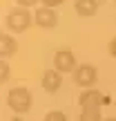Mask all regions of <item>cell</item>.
Wrapping results in <instances>:
<instances>
[{
  "instance_id": "obj_3",
  "label": "cell",
  "mask_w": 116,
  "mask_h": 121,
  "mask_svg": "<svg viewBox=\"0 0 116 121\" xmlns=\"http://www.w3.org/2000/svg\"><path fill=\"white\" fill-rule=\"evenodd\" d=\"M74 81L80 87H92L98 81V69H96L94 65H89V63H83V65H78L76 72H74Z\"/></svg>"
},
{
  "instance_id": "obj_17",
  "label": "cell",
  "mask_w": 116,
  "mask_h": 121,
  "mask_svg": "<svg viewBox=\"0 0 116 121\" xmlns=\"http://www.w3.org/2000/svg\"><path fill=\"white\" fill-rule=\"evenodd\" d=\"M13 121H22V119H13Z\"/></svg>"
},
{
  "instance_id": "obj_12",
  "label": "cell",
  "mask_w": 116,
  "mask_h": 121,
  "mask_svg": "<svg viewBox=\"0 0 116 121\" xmlns=\"http://www.w3.org/2000/svg\"><path fill=\"white\" fill-rule=\"evenodd\" d=\"M0 81H2V83L9 81V63H7V60L0 63Z\"/></svg>"
},
{
  "instance_id": "obj_4",
  "label": "cell",
  "mask_w": 116,
  "mask_h": 121,
  "mask_svg": "<svg viewBox=\"0 0 116 121\" xmlns=\"http://www.w3.org/2000/svg\"><path fill=\"white\" fill-rule=\"evenodd\" d=\"M54 67L58 69L60 74L63 72H76V56H74L72 49H58L56 56H54Z\"/></svg>"
},
{
  "instance_id": "obj_8",
  "label": "cell",
  "mask_w": 116,
  "mask_h": 121,
  "mask_svg": "<svg viewBox=\"0 0 116 121\" xmlns=\"http://www.w3.org/2000/svg\"><path fill=\"white\" fill-rule=\"evenodd\" d=\"M74 9L78 16H94L98 11V0H76Z\"/></svg>"
},
{
  "instance_id": "obj_1",
  "label": "cell",
  "mask_w": 116,
  "mask_h": 121,
  "mask_svg": "<svg viewBox=\"0 0 116 121\" xmlns=\"http://www.w3.org/2000/svg\"><path fill=\"white\" fill-rule=\"evenodd\" d=\"M7 103H9V108H11L13 112L22 114V112H29L31 110L34 99H31V92L27 90V87H11L9 94H7Z\"/></svg>"
},
{
  "instance_id": "obj_9",
  "label": "cell",
  "mask_w": 116,
  "mask_h": 121,
  "mask_svg": "<svg viewBox=\"0 0 116 121\" xmlns=\"http://www.w3.org/2000/svg\"><path fill=\"white\" fill-rule=\"evenodd\" d=\"M16 52H18L16 38H11L9 34H0V54L2 56H13Z\"/></svg>"
},
{
  "instance_id": "obj_18",
  "label": "cell",
  "mask_w": 116,
  "mask_h": 121,
  "mask_svg": "<svg viewBox=\"0 0 116 121\" xmlns=\"http://www.w3.org/2000/svg\"><path fill=\"white\" fill-rule=\"evenodd\" d=\"M114 2H116V0H114Z\"/></svg>"
},
{
  "instance_id": "obj_7",
  "label": "cell",
  "mask_w": 116,
  "mask_h": 121,
  "mask_svg": "<svg viewBox=\"0 0 116 121\" xmlns=\"http://www.w3.org/2000/svg\"><path fill=\"white\" fill-rule=\"evenodd\" d=\"M103 101H105V96L100 94L98 90H85L78 96V103H80L83 108H100Z\"/></svg>"
},
{
  "instance_id": "obj_5",
  "label": "cell",
  "mask_w": 116,
  "mask_h": 121,
  "mask_svg": "<svg viewBox=\"0 0 116 121\" xmlns=\"http://www.w3.org/2000/svg\"><path fill=\"white\" fill-rule=\"evenodd\" d=\"M34 22L38 27H43V29H52L58 22V13L54 11V9H49V7H40V9H36V13H34Z\"/></svg>"
},
{
  "instance_id": "obj_16",
  "label": "cell",
  "mask_w": 116,
  "mask_h": 121,
  "mask_svg": "<svg viewBox=\"0 0 116 121\" xmlns=\"http://www.w3.org/2000/svg\"><path fill=\"white\" fill-rule=\"evenodd\" d=\"M103 121H116V119H114V117H109V119H103Z\"/></svg>"
},
{
  "instance_id": "obj_14",
  "label": "cell",
  "mask_w": 116,
  "mask_h": 121,
  "mask_svg": "<svg viewBox=\"0 0 116 121\" xmlns=\"http://www.w3.org/2000/svg\"><path fill=\"white\" fill-rule=\"evenodd\" d=\"M107 49H109V56H114V58H116V38H112V40H109Z\"/></svg>"
},
{
  "instance_id": "obj_13",
  "label": "cell",
  "mask_w": 116,
  "mask_h": 121,
  "mask_svg": "<svg viewBox=\"0 0 116 121\" xmlns=\"http://www.w3.org/2000/svg\"><path fill=\"white\" fill-rule=\"evenodd\" d=\"M40 2H45V7H49V9H54V7H58V4H63L65 0H40Z\"/></svg>"
},
{
  "instance_id": "obj_11",
  "label": "cell",
  "mask_w": 116,
  "mask_h": 121,
  "mask_svg": "<svg viewBox=\"0 0 116 121\" xmlns=\"http://www.w3.org/2000/svg\"><path fill=\"white\" fill-rule=\"evenodd\" d=\"M43 121H67V117H65V112H60V110H52V112L45 114Z\"/></svg>"
},
{
  "instance_id": "obj_6",
  "label": "cell",
  "mask_w": 116,
  "mask_h": 121,
  "mask_svg": "<svg viewBox=\"0 0 116 121\" xmlns=\"http://www.w3.org/2000/svg\"><path fill=\"white\" fill-rule=\"evenodd\" d=\"M40 85L45 87V92H58L63 85V74L58 69H47L40 78Z\"/></svg>"
},
{
  "instance_id": "obj_10",
  "label": "cell",
  "mask_w": 116,
  "mask_h": 121,
  "mask_svg": "<svg viewBox=\"0 0 116 121\" xmlns=\"http://www.w3.org/2000/svg\"><path fill=\"white\" fill-rule=\"evenodd\" d=\"M80 121H100V110L98 108H85L80 114Z\"/></svg>"
},
{
  "instance_id": "obj_2",
  "label": "cell",
  "mask_w": 116,
  "mask_h": 121,
  "mask_svg": "<svg viewBox=\"0 0 116 121\" xmlns=\"http://www.w3.org/2000/svg\"><path fill=\"white\" fill-rule=\"evenodd\" d=\"M31 22H34V18H31L29 9H25V7H16L7 13V27L11 31H25V29H29Z\"/></svg>"
},
{
  "instance_id": "obj_15",
  "label": "cell",
  "mask_w": 116,
  "mask_h": 121,
  "mask_svg": "<svg viewBox=\"0 0 116 121\" xmlns=\"http://www.w3.org/2000/svg\"><path fill=\"white\" fill-rule=\"evenodd\" d=\"M16 2L20 4V7H25V9H27V7H31V4H36L38 0H16Z\"/></svg>"
}]
</instances>
